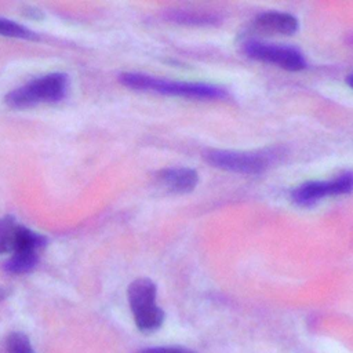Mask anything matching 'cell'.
<instances>
[{"label": "cell", "mask_w": 353, "mask_h": 353, "mask_svg": "<svg viewBox=\"0 0 353 353\" xmlns=\"http://www.w3.org/2000/svg\"><path fill=\"white\" fill-rule=\"evenodd\" d=\"M156 284L146 277L134 280L127 291L135 325L143 332L159 330L164 321V312L156 305Z\"/></svg>", "instance_id": "cell-4"}, {"label": "cell", "mask_w": 353, "mask_h": 353, "mask_svg": "<svg viewBox=\"0 0 353 353\" xmlns=\"http://www.w3.org/2000/svg\"><path fill=\"white\" fill-rule=\"evenodd\" d=\"M156 178L164 188L175 193L192 192L199 182L197 172L188 167L164 168L157 172Z\"/></svg>", "instance_id": "cell-8"}, {"label": "cell", "mask_w": 353, "mask_h": 353, "mask_svg": "<svg viewBox=\"0 0 353 353\" xmlns=\"http://www.w3.org/2000/svg\"><path fill=\"white\" fill-rule=\"evenodd\" d=\"M69 79L65 73H50L36 77L12 90L4 98L7 105L17 109L30 108L37 103L58 102L68 94Z\"/></svg>", "instance_id": "cell-3"}, {"label": "cell", "mask_w": 353, "mask_h": 353, "mask_svg": "<svg viewBox=\"0 0 353 353\" xmlns=\"http://www.w3.org/2000/svg\"><path fill=\"white\" fill-rule=\"evenodd\" d=\"M353 192V172L345 171L328 181H310L291 192V200L299 207H310L327 196H339Z\"/></svg>", "instance_id": "cell-6"}, {"label": "cell", "mask_w": 353, "mask_h": 353, "mask_svg": "<svg viewBox=\"0 0 353 353\" xmlns=\"http://www.w3.org/2000/svg\"><path fill=\"white\" fill-rule=\"evenodd\" d=\"M346 83H347V85H349L350 88H353V73L346 77Z\"/></svg>", "instance_id": "cell-15"}, {"label": "cell", "mask_w": 353, "mask_h": 353, "mask_svg": "<svg viewBox=\"0 0 353 353\" xmlns=\"http://www.w3.org/2000/svg\"><path fill=\"white\" fill-rule=\"evenodd\" d=\"M243 51L247 57L277 65L285 70L298 72L306 68L305 55L295 47L266 43L259 40H247L243 44Z\"/></svg>", "instance_id": "cell-5"}, {"label": "cell", "mask_w": 353, "mask_h": 353, "mask_svg": "<svg viewBox=\"0 0 353 353\" xmlns=\"http://www.w3.org/2000/svg\"><path fill=\"white\" fill-rule=\"evenodd\" d=\"M254 30L265 34H294L298 28V19L288 12L266 11L261 12L252 21Z\"/></svg>", "instance_id": "cell-7"}, {"label": "cell", "mask_w": 353, "mask_h": 353, "mask_svg": "<svg viewBox=\"0 0 353 353\" xmlns=\"http://www.w3.org/2000/svg\"><path fill=\"white\" fill-rule=\"evenodd\" d=\"M203 156L205 161L212 167L236 174L258 175L277 163L283 153L279 149H266L258 152L208 149Z\"/></svg>", "instance_id": "cell-2"}, {"label": "cell", "mask_w": 353, "mask_h": 353, "mask_svg": "<svg viewBox=\"0 0 353 353\" xmlns=\"http://www.w3.org/2000/svg\"><path fill=\"white\" fill-rule=\"evenodd\" d=\"M141 353H194L189 349L179 347V346H154L143 349Z\"/></svg>", "instance_id": "cell-14"}, {"label": "cell", "mask_w": 353, "mask_h": 353, "mask_svg": "<svg viewBox=\"0 0 353 353\" xmlns=\"http://www.w3.org/2000/svg\"><path fill=\"white\" fill-rule=\"evenodd\" d=\"M8 353H34L26 335L22 332H11L6 339Z\"/></svg>", "instance_id": "cell-13"}, {"label": "cell", "mask_w": 353, "mask_h": 353, "mask_svg": "<svg viewBox=\"0 0 353 353\" xmlns=\"http://www.w3.org/2000/svg\"><path fill=\"white\" fill-rule=\"evenodd\" d=\"M19 223L12 216L0 218V254H12Z\"/></svg>", "instance_id": "cell-10"}, {"label": "cell", "mask_w": 353, "mask_h": 353, "mask_svg": "<svg viewBox=\"0 0 353 353\" xmlns=\"http://www.w3.org/2000/svg\"><path fill=\"white\" fill-rule=\"evenodd\" d=\"M119 81L132 90L153 91L165 95H176L192 99H225L229 97L223 87L208 83H192V81H175L167 79H159L145 73L125 72L119 76Z\"/></svg>", "instance_id": "cell-1"}, {"label": "cell", "mask_w": 353, "mask_h": 353, "mask_svg": "<svg viewBox=\"0 0 353 353\" xmlns=\"http://www.w3.org/2000/svg\"><path fill=\"white\" fill-rule=\"evenodd\" d=\"M168 18L176 21L178 23L189 25H215L221 21V18L214 12L196 10H172L168 14Z\"/></svg>", "instance_id": "cell-9"}, {"label": "cell", "mask_w": 353, "mask_h": 353, "mask_svg": "<svg viewBox=\"0 0 353 353\" xmlns=\"http://www.w3.org/2000/svg\"><path fill=\"white\" fill-rule=\"evenodd\" d=\"M0 34L18 39H37V34L30 29L4 18H0Z\"/></svg>", "instance_id": "cell-12"}, {"label": "cell", "mask_w": 353, "mask_h": 353, "mask_svg": "<svg viewBox=\"0 0 353 353\" xmlns=\"http://www.w3.org/2000/svg\"><path fill=\"white\" fill-rule=\"evenodd\" d=\"M39 261V252H15L4 263V269L10 273H26L30 272Z\"/></svg>", "instance_id": "cell-11"}]
</instances>
